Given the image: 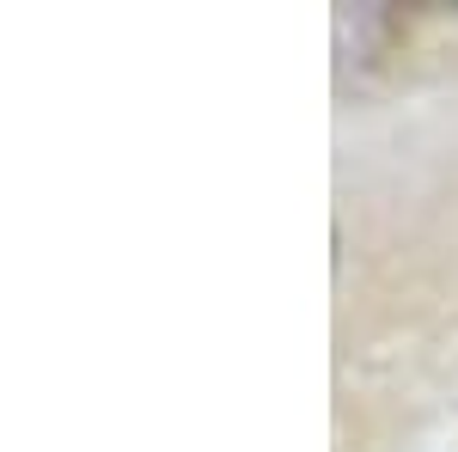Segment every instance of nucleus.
Segmentation results:
<instances>
[]
</instances>
